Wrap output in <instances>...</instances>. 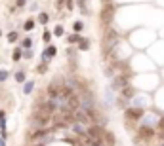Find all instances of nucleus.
<instances>
[{
  "instance_id": "4",
  "label": "nucleus",
  "mask_w": 164,
  "mask_h": 146,
  "mask_svg": "<svg viewBox=\"0 0 164 146\" xmlns=\"http://www.w3.org/2000/svg\"><path fill=\"white\" fill-rule=\"evenodd\" d=\"M143 116H145V110H143V108L132 106V108H126V110H124V118H126L128 124H132V121H141Z\"/></svg>"
},
{
  "instance_id": "20",
  "label": "nucleus",
  "mask_w": 164,
  "mask_h": 146,
  "mask_svg": "<svg viewBox=\"0 0 164 146\" xmlns=\"http://www.w3.org/2000/svg\"><path fill=\"white\" fill-rule=\"evenodd\" d=\"M21 57H23V47L19 46V47H15V50H13V53H12V59H13V61H19Z\"/></svg>"
},
{
  "instance_id": "16",
  "label": "nucleus",
  "mask_w": 164,
  "mask_h": 146,
  "mask_svg": "<svg viewBox=\"0 0 164 146\" xmlns=\"http://www.w3.org/2000/svg\"><path fill=\"white\" fill-rule=\"evenodd\" d=\"M33 89H34V80L25 82V85H23V93H25V95H31V93H33Z\"/></svg>"
},
{
  "instance_id": "25",
  "label": "nucleus",
  "mask_w": 164,
  "mask_h": 146,
  "mask_svg": "<svg viewBox=\"0 0 164 146\" xmlns=\"http://www.w3.org/2000/svg\"><path fill=\"white\" fill-rule=\"evenodd\" d=\"M8 76H10V72H8V70H4V68H0V82H6V80H8Z\"/></svg>"
},
{
  "instance_id": "1",
  "label": "nucleus",
  "mask_w": 164,
  "mask_h": 146,
  "mask_svg": "<svg viewBox=\"0 0 164 146\" xmlns=\"http://www.w3.org/2000/svg\"><path fill=\"white\" fill-rule=\"evenodd\" d=\"M119 44H120V34L116 32V31H113V29H109V31L103 34V40H101V51H103V57H111Z\"/></svg>"
},
{
  "instance_id": "18",
  "label": "nucleus",
  "mask_w": 164,
  "mask_h": 146,
  "mask_svg": "<svg viewBox=\"0 0 164 146\" xmlns=\"http://www.w3.org/2000/svg\"><path fill=\"white\" fill-rule=\"evenodd\" d=\"M36 21L40 23V25H46V23L50 21V15L46 13V12H40V13H38V19H36Z\"/></svg>"
},
{
  "instance_id": "12",
  "label": "nucleus",
  "mask_w": 164,
  "mask_h": 146,
  "mask_svg": "<svg viewBox=\"0 0 164 146\" xmlns=\"http://www.w3.org/2000/svg\"><path fill=\"white\" fill-rule=\"evenodd\" d=\"M0 137H8V133H6V112L4 110H0Z\"/></svg>"
},
{
  "instance_id": "11",
  "label": "nucleus",
  "mask_w": 164,
  "mask_h": 146,
  "mask_svg": "<svg viewBox=\"0 0 164 146\" xmlns=\"http://www.w3.org/2000/svg\"><path fill=\"white\" fill-rule=\"evenodd\" d=\"M120 97H122V99H126V101L134 99V97H135V91H134V87H132V85H126L124 89H120Z\"/></svg>"
},
{
  "instance_id": "28",
  "label": "nucleus",
  "mask_w": 164,
  "mask_h": 146,
  "mask_svg": "<svg viewBox=\"0 0 164 146\" xmlns=\"http://www.w3.org/2000/svg\"><path fill=\"white\" fill-rule=\"evenodd\" d=\"M63 4H65V0H56V10H63Z\"/></svg>"
},
{
  "instance_id": "29",
  "label": "nucleus",
  "mask_w": 164,
  "mask_h": 146,
  "mask_svg": "<svg viewBox=\"0 0 164 146\" xmlns=\"http://www.w3.org/2000/svg\"><path fill=\"white\" fill-rule=\"evenodd\" d=\"M23 57H25V59H31V57H33V50H23Z\"/></svg>"
},
{
  "instance_id": "5",
  "label": "nucleus",
  "mask_w": 164,
  "mask_h": 146,
  "mask_svg": "<svg viewBox=\"0 0 164 146\" xmlns=\"http://www.w3.org/2000/svg\"><path fill=\"white\" fill-rule=\"evenodd\" d=\"M126 85H130V82H128V78H126L124 74H119V76H114V78H113V84H111L113 91H120V89H124Z\"/></svg>"
},
{
  "instance_id": "13",
  "label": "nucleus",
  "mask_w": 164,
  "mask_h": 146,
  "mask_svg": "<svg viewBox=\"0 0 164 146\" xmlns=\"http://www.w3.org/2000/svg\"><path fill=\"white\" fill-rule=\"evenodd\" d=\"M13 80H15L17 84H25V80H27V78H25V70H23V68L17 70L15 74H13Z\"/></svg>"
},
{
  "instance_id": "10",
  "label": "nucleus",
  "mask_w": 164,
  "mask_h": 146,
  "mask_svg": "<svg viewBox=\"0 0 164 146\" xmlns=\"http://www.w3.org/2000/svg\"><path fill=\"white\" fill-rule=\"evenodd\" d=\"M86 127H88V125H86ZM86 127H84V124H78V121L71 124V131H73L75 135H78L80 139H86Z\"/></svg>"
},
{
  "instance_id": "23",
  "label": "nucleus",
  "mask_w": 164,
  "mask_h": 146,
  "mask_svg": "<svg viewBox=\"0 0 164 146\" xmlns=\"http://www.w3.org/2000/svg\"><path fill=\"white\" fill-rule=\"evenodd\" d=\"M82 29H84V23L82 21H75L73 23V31L75 32H82Z\"/></svg>"
},
{
  "instance_id": "31",
  "label": "nucleus",
  "mask_w": 164,
  "mask_h": 146,
  "mask_svg": "<svg viewBox=\"0 0 164 146\" xmlns=\"http://www.w3.org/2000/svg\"><path fill=\"white\" fill-rule=\"evenodd\" d=\"M25 4H27V0H15V6H17V8H23Z\"/></svg>"
},
{
  "instance_id": "21",
  "label": "nucleus",
  "mask_w": 164,
  "mask_h": 146,
  "mask_svg": "<svg viewBox=\"0 0 164 146\" xmlns=\"http://www.w3.org/2000/svg\"><path fill=\"white\" fill-rule=\"evenodd\" d=\"M6 38H8V42H10V44H13V42H17V40H19V34H17L15 31H10V32L6 34Z\"/></svg>"
},
{
  "instance_id": "24",
  "label": "nucleus",
  "mask_w": 164,
  "mask_h": 146,
  "mask_svg": "<svg viewBox=\"0 0 164 146\" xmlns=\"http://www.w3.org/2000/svg\"><path fill=\"white\" fill-rule=\"evenodd\" d=\"M36 72H38V74H46V72H48V63H40V66L36 68Z\"/></svg>"
},
{
  "instance_id": "6",
  "label": "nucleus",
  "mask_w": 164,
  "mask_h": 146,
  "mask_svg": "<svg viewBox=\"0 0 164 146\" xmlns=\"http://www.w3.org/2000/svg\"><path fill=\"white\" fill-rule=\"evenodd\" d=\"M67 108L71 110V112L80 110V95H78V93H73V95L67 99Z\"/></svg>"
},
{
  "instance_id": "34",
  "label": "nucleus",
  "mask_w": 164,
  "mask_h": 146,
  "mask_svg": "<svg viewBox=\"0 0 164 146\" xmlns=\"http://www.w3.org/2000/svg\"><path fill=\"white\" fill-rule=\"evenodd\" d=\"M162 146H164V144H162Z\"/></svg>"
},
{
  "instance_id": "7",
  "label": "nucleus",
  "mask_w": 164,
  "mask_h": 146,
  "mask_svg": "<svg viewBox=\"0 0 164 146\" xmlns=\"http://www.w3.org/2000/svg\"><path fill=\"white\" fill-rule=\"evenodd\" d=\"M141 125H147V127H156L158 125V116L156 114H145L143 118H141Z\"/></svg>"
},
{
  "instance_id": "27",
  "label": "nucleus",
  "mask_w": 164,
  "mask_h": 146,
  "mask_svg": "<svg viewBox=\"0 0 164 146\" xmlns=\"http://www.w3.org/2000/svg\"><path fill=\"white\" fill-rule=\"evenodd\" d=\"M52 34H54V32H50V31H44V34H42V40H44L46 44H48V42L52 40Z\"/></svg>"
},
{
  "instance_id": "33",
  "label": "nucleus",
  "mask_w": 164,
  "mask_h": 146,
  "mask_svg": "<svg viewBox=\"0 0 164 146\" xmlns=\"http://www.w3.org/2000/svg\"><path fill=\"white\" fill-rule=\"evenodd\" d=\"M0 36H2V31H0Z\"/></svg>"
},
{
  "instance_id": "3",
  "label": "nucleus",
  "mask_w": 164,
  "mask_h": 146,
  "mask_svg": "<svg viewBox=\"0 0 164 146\" xmlns=\"http://www.w3.org/2000/svg\"><path fill=\"white\" fill-rule=\"evenodd\" d=\"M101 23L103 25H109V23L113 21L114 17V4L111 2V0H103V6H101Z\"/></svg>"
},
{
  "instance_id": "30",
  "label": "nucleus",
  "mask_w": 164,
  "mask_h": 146,
  "mask_svg": "<svg viewBox=\"0 0 164 146\" xmlns=\"http://www.w3.org/2000/svg\"><path fill=\"white\" fill-rule=\"evenodd\" d=\"M65 6H67V10H73V8H75L73 0H65Z\"/></svg>"
},
{
  "instance_id": "14",
  "label": "nucleus",
  "mask_w": 164,
  "mask_h": 146,
  "mask_svg": "<svg viewBox=\"0 0 164 146\" xmlns=\"http://www.w3.org/2000/svg\"><path fill=\"white\" fill-rule=\"evenodd\" d=\"M88 47H90V40L82 36V38H80V42H78V46H77V50H78V51H86Z\"/></svg>"
},
{
  "instance_id": "26",
  "label": "nucleus",
  "mask_w": 164,
  "mask_h": 146,
  "mask_svg": "<svg viewBox=\"0 0 164 146\" xmlns=\"http://www.w3.org/2000/svg\"><path fill=\"white\" fill-rule=\"evenodd\" d=\"M65 34V29L61 27V25H57L56 29H54V36H63Z\"/></svg>"
},
{
  "instance_id": "22",
  "label": "nucleus",
  "mask_w": 164,
  "mask_h": 146,
  "mask_svg": "<svg viewBox=\"0 0 164 146\" xmlns=\"http://www.w3.org/2000/svg\"><path fill=\"white\" fill-rule=\"evenodd\" d=\"M34 25H36V21L29 19V21H25V23H23V29H25V31L29 32V31H33V29H34Z\"/></svg>"
},
{
  "instance_id": "17",
  "label": "nucleus",
  "mask_w": 164,
  "mask_h": 146,
  "mask_svg": "<svg viewBox=\"0 0 164 146\" xmlns=\"http://www.w3.org/2000/svg\"><path fill=\"white\" fill-rule=\"evenodd\" d=\"M80 38H82L80 32H73V34H69V36H67V42H69V44H78Z\"/></svg>"
},
{
  "instance_id": "8",
  "label": "nucleus",
  "mask_w": 164,
  "mask_h": 146,
  "mask_svg": "<svg viewBox=\"0 0 164 146\" xmlns=\"http://www.w3.org/2000/svg\"><path fill=\"white\" fill-rule=\"evenodd\" d=\"M155 135V127H147V125H139L137 129V137L143 139V140H149L151 137Z\"/></svg>"
},
{
  "instance_id": "15",
  "label": "nucleus",
  "mask_w": 164,
  "mask_h": 146,
  "mask_svg": "<svg viewBox=\"0 0 164 146\" xmlns=\"http://www.w3.org/2000/svg\"><path fill=\"white\" fill-rule=\"evenodd\" d=\"M103 144H107V146H114V135L109 133V131H105V135H103Z\"/></svg>"
},
{
  "instance_id": "19",
  "label": "nucleus",
  "mask_w": 164,
  "mask_h": 146,
  "mask_svg": "<svg viewBox=\"0 0 164 146\" xmlns=\"http://www.w3.org/2000/svg\"><path fill=\"white\" fill-rule=\"evenodd\" d=\"M21 47H23V50H31V47H33V38H31V36L23 38V42H21Z\"/></svg>"
},
{
  "instance_id": "2",
  "label": "nucleus",
  "mask_w": 164,
  "mask_h": 146,
  "mask_svg": "<svg viewBox=\"0 0 164 146\" xmlns=\"http://www.w3.org/2000/svg\"><path fill=\"white\" fill-rule=\"evenodd\" d=\"M67 85V82H65V78H59V76H56L52 82H50V85H48V89H46V93H48V99H54V97H57L59 93H61V89Z\"/></svg>"
},
{
  "instance_id": "32",
  "label": "nucleus",
  "mask_w": 164,
  "mask_h": 146,
  "mask_svg": "<svg viewBox=\"0 0 164 146\" xmlns=\"http://www.w3.org/2000/svg\"><path fill=\"white\" fill-rule=\"evenodd\" d=\"M0 146H6V139L4 137H0Z\"/></svg>"
},
{
  "instance_id": "9",
  "label": "nucleus",
  "mask_w": 164,
  "mask_h": 146,
  "mask_svg": "<svg viewBox=\"0 0 164 146\" xmlns=\"http://www.w3.org/2000/svg\"><path fill=\"white\" fill-rule=\"evenodd\" d=\"M75 121H78V124H84V125H92V119H90V116L80 108V110H77L75 112Z\"/></svg>"
}]
</instances>
